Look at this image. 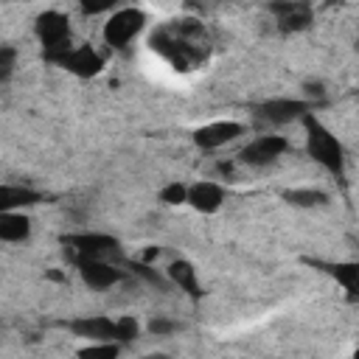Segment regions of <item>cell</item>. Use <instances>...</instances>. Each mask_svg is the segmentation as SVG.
I'll use <instances>...</instances> for the list:
<instances>
[{
	"label": "cell",
	"mask_w": 359,
	"mask_h": 359,
	"mask_svg": "<svg viewBox=\"0 0 359 359\" xmlns=\"http://www.w3.org/2000/svg\"><path fill=\"white\" fill-rule=\"evenodd\" d=\"M151 48L177 70H194L208 56V34L196 20H174L154 31Z\"/></svg>",
	"instance_id": "cell-1"
},
{
	"label": "cell",
	"mask_w": 359,
	"mask_h": 359,
	"mask_svg": "<svg viewBox=\"0 0 359 359\" xmlns=\"http://www.w3.org/2000/svg\"><path fill=\"white\" fill-rule=\"evenodd\" d=\"M303 126H306V149H309V157L314 163H320L325 171L342 177V168H345V149L342 143L337 140V135L323 126L314 112L303 115Z\"/></svg>",
	"instance_id": "cell-2"
},
{
	"label": "cell",
	"mask_w": 359,
	"mask_h": 359,
	"mask_svg": "<svg viewBox=\"0 0 359 359\" xmlns=\"http://www.w3.org/2000/svg\"><path fill=\"white\" fill-rule=\"evenodd\" d=\"M143 25H146V14L140 11V8H118V11H112L109 14V20L104 22V42H107V48H112V50H126L132 42H135V36L143 31Z\"/></svg>",
	"instance_id": "cell-3"
},
{
	"label": "cell",
	"mask_w": 359,
	"mask_h": 359,
	"mask_svg": "<svg viewBox=\"0 0 359 359\" xmlns=\"http://www.w3.org/2000/svg\"><path fill=\"white\" fill-rule=\"evenodd\" d=\"M65 250H67V255L73 261L76 258H107V261H121L123 264L118 238H112L107 233H73V236H65Z\"/></svg>",
	"instance_id": "cell-4"
},
{
	"label": "cell",
	"mask_w": 359,
	"mask_h": 359,
	"mask_svg": "<svg viewBox=\"0 0 359 359\" xmlns=\"http://www.w3.org/2000/svg\"><path fill=\"white\" fill-rule=\"evenodd\" d=\"M34 31H36V39L42 45L45 59L53 56V53H59V50H67L73 45L70 42V20L62 11H53V8L50 11H42L36 17V22H34Z\"/></svg>",
	"instance_id": "cell-5"
},
{
	"label": "cell",
	"mask_w": 359,
	"mask_h": 359,
	"mask_svg": "<svg viewBox=\"0 0 359 359\" xmlns=\"http://www.w3.org/2000/svg\"><path fill=\"white\" fill-rule=\"evenodd\" d=\"M76 269H79V278L87 289L93 292H104V289H112L115 283L126 280V269L121 261H107V258H76L73 261Z\"/></svg>",
	"instance_id": "cell-6"
},
{
	"label": "cell",
	"mask_w": 359,
	"mask_h": 359,
	"mask_svg": "<svg viewBox=\"0 0 359 359\" xmlns=\"http://www.w3.org/2000/svg\"><path fill=\"white\" fill-rule=\"evenodd\" d=\"M309 112H314V104L303 98H269L252 107V115L269 126H286L292 121H303V115Z\"/></svg>",
	"instance_id": "cell-7"
},
{
	"label": "cell",
	"mask_w": 359,
	"mask_h": 359,
	"mask_svg": "<svg viewBox=\"0 0 359 359\" xmlns=\"http://www.w3.org/2000/svg\"><path fill=\"white\" fill-rule=\"evenodd\" d=\"M48 62L65 67L67 73H73L79 79H90V76L101 73V67H104V56L93 45H76V48L70 45L67 50H59V53L48 56Z\"/></svg>",
	"instance_id": "cell-8"
},
{
	"label": "cell",
	"mask_w": 359,
	"mask_h": 359,
	"mask_svg": "<svg viewBox=\"0 0 359 359\" xmlns=\"http://www.w3.org/2000/svg\"><path fill=\"white\" fill-rule=\"evenodd\" d=\"M289 149V140L283 135H258L255 140H250L241 151H238V160L250 168H264L269 163H275L278 157H283Z\"/></svg>",
	"instance_id": "cell-9"
},
{
	"label": "cell",
	"mask_w": 359,
	"mask_h": 359,
	"mask_svg": "<svg viewBox=\"0 0 359 359\" xmlns=\"http://www.w3.org/2000/svg\"><path fill=\"white\" fill-rule=\"evenodd\" d=\"M269 8L283 34H294L311 25V6L306 0H275Z\"/></svg>",
	"instance_id": "cell-10"
},
{
	"label": "cell",
	"mask_w": 359,
	"mask_h": 359,
	"mask_svg": "<svg viewBox=\"0 0 359 359\" xmlns=\"http://www.w3.org/2000/svg\"><path fill=\"white\" fill-rule=\"evenodd\" d=\"M241 132H244V123H238V121H213L194 132V143L199 149L210 151V149H222V146L233 143L236 137H241Z\"/></svg>",
	"instance_id": "cell-11"
},
{
	"label": "cell",
	"mask_w": 359,
	"mask_h": 359,
	"mask_svg": "<svg viewBox=\"0 0 359 359\" xmlns=\"http://www.w3.org/2000/svg\"><path fill=\"white\" fill-rule=\"evenodd\" d=\"M76 337L81 339H90V342H118V320H109V317H79L67 325Z\"/></svg>",
	"instance_id": "cell-12"
},
{
	"label": "cell",
	"mask_w": 359,
	"mask_h": 359,
	"mask_svg": "<svg viewBox=\"0 0 359 359\" xmlns=\"http://www.w3.org/2000/svg\"><path fill=\"white\" fill-rule=\"evenodd\" d=\"M224 199H227L224 188L213 180H199V182L188 185V196H185V202L199 213H216L224 205Z\"/></svg>",
	"instance_id": "cell-13"
},
{
	"label": "cell",
	"mask_w": 359,
	"mask_h": 359,
	"mask_svg": "<svg viewBox=\"0 0 359 359\" xmlns=\"http://www.w3.org/2000/svg\"><path fill=\"white\" fill-rule=\"evenodd\" d=\"M31 238V219L20 210H0V241L22 244Z\"/></svg>",
	"instance_id": "cell-14"
},
{
	"label": "cell",
	"mask_w": 359,
	"mask_h": 359,
	"mask_svg": "<svg viewBox=\"0 0 359 359\" xmlns=\"http://www.w3.org/2000/svg\"><path fill=\"white\" fill-rule=\"evenodd\" d=\"M165 275H168V280H171L180 292H185L191 300H199V297H202V286H199V275H196L194 264H188V261H171L168 269H165Z\"/></svg>",
	"instance_id": "cell-15"
},
{
	"label": "cell",
	"mask_w": 359,
	"mask_h": 359,
	"mask_svg": "<svg viewBox=\"0 0 359 359\" xmlns=\"http://www.w3.org/2000/svg\"><path fill=\"white\" fill-rule=\"evenodd\" d=\"M42 194L25 185H0V210H22L31 205H39Z\"/></svg>",
	"instance_id": "cell-16"
},
{
	"label": "cell",
	"mask_w": 359,
	"mask_h": 359,
	"mask_svg": "<svg viewBox=\"0 0 359 359\" xmlns=\"http://www.w3.org/2000/svg\"><path fill=\"white\" fill-rule=\"evenodd\" d=\"M283 199L294 208H320L328 202V194L320 188H292V191H283Z\"/></svg>",
	"instance_id": "cell-17"
},
{
	"label": "cell",
	"mask_w": 359,
	"mask_h": 359,
	"mask_svg": "<svg viewBox=\"0 0 359 359\" xmlns=\"http://www.w3.org/2000/svg\"><path fill=\"white\" fill-rule=\"evenodd\" d=\"M328 272H331L351 294H356V283H359V266H356V264H328Z\"/></svg>",
	"instance_id": "cell-18"
},
{
	"label": "cell",
	"mask_w": 359,
	"mask_h": 359,
	"mask_svg": "<svg viewBox=\"0 0 359 359\" xmlns=\"http://www.w3.org/2000/svg\"><path fill=\"white\" fill-rule=\"evenodd\" d=\"M185 196H188V185H182V182H168L160 191V202H165V205H185Z\"/></svg>",
	"instance_id": "cell-19"
},
{
	"label": "cell",
	"mask_w": 359,
	"mask_h": 359,
	"mask_svg": "<svg viewBox=\"0 0 359 359\" xmlns=\"http://www.w3.org/2000/svg\"><path fill=\"white\" fill-rule=\"evenodd\" d=\"M73 3H76L84 14H90V17H93V14H107V11H112L121 0H73Z\"/></svg>",
	"instance_id": "cell-20"
},
{
	"label": "cell",
	"mask_w": 359,
	"mask_h": 359,
	"mask_svg": "<svg viewBox=\"0 0 359 359\" xmlns=\"http://www.w3.org/2000/svg\"><path fill=\"white\" fill-rule=\"evenodd\" d=\"M140 334V325L135 317H118V342H132Z\"/></svg>",
	"instance_id": "cell-21"
},
{
	"label": "cell",
	"mask_w": 359,
	"mask_h": 359,
	"mask_svg": "<svg viewBox=\"0 0 359 359\" xmlns=\"http://www.w3.org/2000/svg\"><path fill=\"white\" fill-rule=\"evenodd\" d=\"M177 328H180V323H174V320H168V317H154V320L149 323V334H154V337L174 334Z\"/></svg>",
	"instance_id": "cell-22"
},
{
	"label": "cell",
	"mask_w": 359,
	"mask_h": 359,
	"mask_svg": "<svg viewBox=\"0 0 359 359\" xmlns=\"http://www.w3.org/2000/svg\"><path fill=\"white\" fill-rule=\"evenodd\" d=\"M14 59H17V50H14V48H8V45H0V81L11 76Z\"/></svg>",
	"instance_id": "cell-23"
},
{
	"label": "cell",
	"mask_w": 359,
	"mask_h": 359,
	"mask_svg": "<svg viewBox=\"0 0 359 359\" xmlns=\"http://www.w3.org/2000/svg\"><path fill=\"white\" fill-rule=\"evenodd\" d=\"M115 353H118V342H101V345L81 348V356H115Z\"/></svg>",
	"instance_id": "cell-24"
}]
</instances>
